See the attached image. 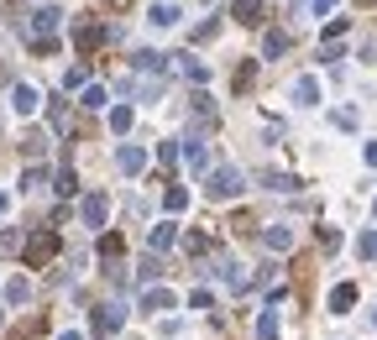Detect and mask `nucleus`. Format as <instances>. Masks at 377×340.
<instances>
[{"label":"nucleus","instance_id":"f257e3e1","mask_svg":"<svg viewBox=\"0 0 377 340\" xmlns=\"http://www.w3.org/2000/svg\"><path fill=\"white\" fill-rule=\"evenodd\" d=\"M241 188H247V178H241V168H231V162H220V168L205 178V194L220 199V204L225 199H241Z\"/></svg>","mask_w":377,"mask_h":340},{"label":"nucleus","instance_id":"f03ea898","mask_svg":"<svg viewBox=\"0 0 377 340\" xmlns=\"http://www.w3.org/2000/svg\"><path fill=\"white\" fill-rule=\"evenodd\" d=\"M58 246H63V236H58V230H37V236H26V267L52 262V256H58Z\"/></svg>","mask_w":377,"mask_h":340},{"label":"nucleus","instance_id":"7ed1b4c3","mask_svg":"<svg viewBox=\"0 0 377 340\" xmlns=\"http://www.w3.org/2000/svg\"><path fill=\"white\" fill-rule=\"evenodd\" d=\"M288 100L299 105V110H315V105L325 100V94H320V74H299V79H293V89H288Z\"/></svg>","mask_w":377,"mask_h":340},{"label":"nucleus","instance_id":"20e7f679","mask_svg":"<svg viewBox=\"0 0 377 340\" xmlns=\"http://www.w3.org/2000/svg\"><path fill=\"white\" fill-rule=\"evenodd\" d=\"M179 21H184L179 0H152V6H147V26H152V32H168V26H179Z\"/></svg>","mask_w":377,"mask_h":340},{"label":"nucleus","instance_id":"39448f33","mask_svg":"<svg viewBox=\"0 0 377 340\" xmlns=\"http://www.w3.org/2000/svg\"><path fill=\"white\" fill-rule=\"evenodd\" d=\"M215 278H220L225 283V288H247V283H252V272H247V262H236V256H220V262H215Z\"/></svg>","mask_w":377,"mask_h":340},{"label":"nucleus","instance_id":"423d86ee","mask_svg":"<svg viewBox=\"0 0 377 340\" xmlns=\"http://www.w3.org/2000/svg\"><path fill=\"white\" fill-rule=\"evenodd\" d=\"M105 215H111V199H105V194H84V199H79V220H84L89 230H100Z\"/></svg>","mask_w":377,"mask_h":340},{"label":"nucleus","instance_id":"0eeeda50","mask_svg":"<svg viewBox=\"0 0 377 340\" xmlns=\"http://www.w3.org/2000/svg\"><path fill=\"white\" fill-rule=\"evenodd\" d=\"M11 110H16V115H37V110H43V89L11 84Z\"/></svg>","mask_w":377,"mask_h":340},{"label":"nucleus","instance_id":"6e6552de","mask_svg":"<svg viewBox=\"0 0 377 340\" xmlns=\"http://www.w3.org/2000/svg\"><path fill=\"white\" fill-rule=\"evenodd\" d=\"M120 324H126V309L120 304H100L94 309V335H116Z\"/></svg>","mask_w":377,"mask_h":340},{"label":"nucleus","instance_id":"1a4fd4ad","mask_svg":"<svg viewBox=\"0 0 377 340\" xmlns=\"http://www.w3.org/2000/svg\"><path fill=\"white\" fill-rule=\"evenodd\" d=\"M179 298H173V288H163V283H152V288H142V309L147 314H163V309H173Z\"/></svg>","mask_w":377,"mask_h":340},{"label":"nucleus","instance_id":"9d476101","mask_svg":"<svg viewBox=\"0 0 377 340\" xmlns=\"http://www.w3.org/2000/svg\"><path fill=\"white\" fill-rule=\"evenodd\" d=\"M58 21H63L58 6H37L32 11V37H52V32H58Z\"/></svg>","mask_w":377,"mask_h":340},{"label":"nucleus","instance_id":"9b49d317","mask_svg":"<svg viewBox=\"0 0 377 340\" xmlns=\"http://www.w3.org/2000/svg\"><path fill=\"white\" fill-rule=\"evenodd\" d=\"M351 304H356V283H335L330 298H325L330 314H351Z\"/></svg>","mask_w":377,"mask_h":340},{"label":"nucleus","instance_id":"f8f14e48","mask_svg":"<svg viewBox=\"0 0 377 340\" xmlns=\"http://www.w3.org/2000/svg\"><path fill=\"white\" fill-rule=\"evenodd\" d=\"M173 241H179V225H173V220H163V225H152V230H147V251H168L173 246Z\"/></svg>","mask_w":377,"mask_h":340},{"label":"nucleus","instance_id":"ddd939ff","mask_svg":"<svg viewBox=\"0 0 377 340\" xmlns=\"http://www.w3.org/2000/svg\"><path fill=\"white\" fill-rule=\"evenodd\" d=\"M116 168H120V173H126V178H131V173H142V168H147V152H142L137 142H126V147H120V152H116Z\"/></svg>","mask_w":377,"mask_h":340},{"label":"nucleus","instance_id":"4468645a","mask_svg":"<svg viewBox=\"0 0 377 340\" xmlns=\"http://www.w3.org/2000/svg\"><path fill=\"white\" fill-rule=\"evenodd\" d=\"M184 162H188V173H194V178L210 168V157H205V136H188V142H184Z\"/></svg>","mask_w":377,"mask_h":340},{"label":"nucleus","instance_id":"2eb2a0df","mask_svg":"<svg viewBox=\"0 0 377 340\" xmlns=\"http://www.w3.org/2000/svg\"><path fill=\"white\" fill-rule=\"evenodd\" d=\"M288 47H293L288 32H278V26H273V32H262V52H267V58H283Z\"/></svg>","mask_w":377,"mask_h":340},{"label":"nucleus","instance_id":"dca6fc26","mask_svg":"<svg viewBox=\"0 0 377 340\" xmlns=\"http://www.w3.org/2000/svg\"><path fill=\"white\" fill-rule=\"evenodd\" d=\"M262 241H267V251H288V246H293V230H288V225H267Z\"/></svg>","mask_w":377,"mask_h":340},{"label":"nucleus","instance_id":"f3484780","mask_svg":"<svg viewBox=\"0 0 377 340\" xmlns=\"http://www.w3.org/2000/svg\"><path fill=\"white\" fill-rule=\"evenodd\" d=\"M105 37H111L105 26H79V37H74V42H79V52H94V47L105 42Z\"/></svg>","mask_w":377,"mask_h":340},{"label":"nucleus","instance_id":"a211bd4d","mask_svg":"<svg viewBox=\"0 0 377 340\" xmlns=\"http://www.w3.org/2000/svg\"><path fill=\"white\" fill-rule=\"evenodd\" d=\"M231 16H236L241 26H262V6H257V0H236Z\"/></svg>","mask_w":377,"mask_h":340},{"label":"nucleus","instance_id":"6ab92c4d","mask_svg":"<svg viewBox=\"0 0 377 340\" xmlns=\"http://www.w3.org/2000/svg\"><path fill=\"white\" fill-rule=\"evenodd\" d=\"M262 188H273V194H293L299 178H293V173H262Z\"/></svg>","mask_w":377,"mask_h":340},{"label":"nucleus","instance_id":"aec40b11","mask_svg":"<svg viewBox=\"0 0 377 340\" xmlns=\"http://www.w3.org/2000/svg\"><path fill=\"white\" fill-rule=\"evenodd\" d=\"M131 120H137V110H131V105H111V131H116V136H126Z\"/></svg>","mask_w":377,"mask_h":340},{"label":"nucleus","instance_id":"412c9836","mask_svg":"<svg viewBox=\"0 0 377 340\" xmlns=\"http://www.w3.org/2000/svg\"><path fill=\"white\" fill-rule=\"evenodd\" d=\"M335 6H341V0H299L293 11H299V16H315V21H320V16H330Z\"/></svg>","mask_w":377,"mask_h":340},{"label":"nucleus","instance_id":"4be33fe9","mask_svg":"<svg viewBox=\"0 0 377 340\" xmlns=\"http://www.w3.org/2000/svg\"><path fill=\"white\" fill-rule=\"evenodd\" d=\"M137 68H142V74H163V68H168V52H137Z\"/></svg>","mask_w":377,"mask_h":340},{"label":"nucleus","instance_id":"5701e85b","mask_svg":"<svg viewBox=\"0 0 377 340\" xmlns=\"http://www.w3.org/2000/svg\"><path fill=\"white\" fill-rule=\"evenodd\" d=\"M32 298V278H11L6 283V304H26Z\"/></svg>","mask_w":377,"mask_h":340},{"label":"nucleus","instance_id":"b1692460","mask_svg":"<svg viewBox=\"0 0 377 340\" xmlns=\"http://www.w3.org/2000/svg\"><path fill=\"white\" fill-rule=\"evenodd\" d=\"M356 256L361 262H377V230H361L356 236Z\"/></svg>","mask_w":377,"mask_h":340},{"label":"nucleus","instance_id":"393cba45","mask_svg":"<svg viewBox=\"0 0 377 340\" xmlns=\"http://www.w3.org/2000/svg\"><path fill=\"white\" fill-rule=\"evenodd\" d=\"M163 204H168V215H184V210H188V188H179V183H173L168 194H163Z\"/></svg>","mask_w":377,"mask_h":340},{"label":"nucleus","instance_id":"a878e982","mask_svg":"<svg viewBox=\"0 0 377 340\" xmlns=\"http://www.w3.org/2000/svg\"><path fill=\"white\" fill-rule=\"evenodd\" d=\"M257 340H278V309H262V319H257Z\"/></svg>","mask_w":377,"mask_h":340},{"label":"nucleus","instance_id":"bb28decb","mask_svg":"<svg viewBox=\"0 0 377 340\" xmlns=\"http://www.w3.org/2000/svg\"><path fill=\"white\" fill-rule=\"evenodd\" d=\"M52 188H58V194H79V173H74V168H58Z\"/></svg>","mask_w":377,"mask_h":340},{"label":"nucleus","instance_id":"cd10ccee","mask_svg":"<svg viewBox=\"0 0 377 340\" xmlns=\"http://www.w3.org/2000/svg\"><path fill=\"white\" fill-rule=\"evenodd\" d=\"M63 89H89V74H84V63H74L69 74H63Z\"/></svg>","mask_w":377,"mask_h":340},{"label":"nucleus","instance_id":"c85d7f7f","mask_svg":"<svg viewBox=\"0 0 377 340\" xmlns=\"http://www.w3.org/2000/svg\"><path fill=\"white\" fill-rule=\"evenodd\" d=\"M346 26H351L346 16H330V21H325V47H330V42H341V37H346Z\"/></svg>","mask_w":377,"mask_h":340},{"label":"nucleus","instance_id":"c756f323","mask_svg":"<svg viewBox=\"0 0 377 340\" xmlns=\"http://www.w3.org/2000/svg\"><path fill=\"white\" fill-rule=\"evenodd\" d=\"M105 100H111V89H105V84H89V89H84V105H89V110H100Z\"/></svg>","mask_w":377,"mask_h":340},{"label":"nucleus","instance_id":"7c9ffc66","mask_svg":"<svg viewBox=\"0 0 377 340\" xmlns=\"http://www.w3.org/2000/svg\"><path fill=\"white\" fill-rule=\"evenodd\" d=\"M179 157H184V147H173V142H163V147H157V162H163V168H173Z\"/></svg>","mask_w":377,"mask_h":340},{"label":"nucleus","instance_id":"2f4dec72","mask_svg":"<svg viewBox=\"0 0 377 340\" xmlns=\"http://www.w3.org/2000/svg\"><path fill=\"white\" fill-rule=\"evenodd\" d=\"M184 74L194 79V84H205V79H210V68H205V63H194V58H184Z\"/></svg>","mask_w":377,"mask_h":340},{"label":"nucleus","instance_id":"473e14b6","mask_svg":"<svg viewBox=\"0 0 377 340\" xmlns=\"http://www.w3.org/2000/svg\"><path fill=\"white\" fill-rule=\"evenodd\" d=\"M252 79H257V63H241L236 68V89H252Z\"/></svg>","mask_w":377,"mask_h":340},{"label":"nucleus","instance_id":"72a5a7b5","mask_svg":"<svg viewBox=\"0 0 377 340\" xmlns=\"http://www.w3.org/2000/svg\"><path fill=\"white\" fill-rule=\"evenodd\" d=\"M157 272H163V262H157V256L147 251V262H142V283H147V288H152V278H157Z\"/></svg>","mask_w":377,"mask_h":340},{"label":"nucleus","instance_id":"f704fd0d","mask_svg":"<svg viewBox=\"0 0 377 340\" xmlns=\"http://www.w3.org/2000/svg\"><path fill=\"white\" fill-rule=\"evenodd\" d=\"M330 120H335L341 131H356V110H330Z\"/></svg>","mask_w":377,"mask_h":340},{"label":"nucleus","instance_id":"c9c22d12","mask_svg":"<svg viewBox=\"0 0 377 340\" xmlns=\"http://www.w3.org/2000/svg\"><path fill=\"white\" fill-rule=\"evenodd\" d=\"M43 178H47V173H43V168H37V162H32V168H26V173H21V188H37V183H43Z\"/></svg>","mask_w":377,"mask_h":340},{"label":"nucleus","instance_id":"e433bc0d","mask_svg":"<svg viewBox=\"0 0 377 340\" xmlns=\"http://www.w3.org/2000/svg\"><path fill=\"white\" fill-rule=\"evenodd\" d=\"M6 251H16V230H6V236H0V256Z\"/></svg>","mask_w":377,"mask_h":340},{"label":"nucleus","instance_id":"4c0bfd02","mask_svg":"<svg viewBox=\"0 0 377 340\" xmlns=\"http://www.w3.org/2000/svg\"><path fill=\"white\" fill-rule=\"evenodd\" d=\"M361 157H367V168H377V142H367V147H361Z\"/></svg>","mask_w":377,"mask_h":340},{"label":"nucleus","instance_id":"58836bf2","mask_svg":"<svg viewBox=\"0 0 377 340\" xmlns=\"http://www.w3.org/2000/svg\"><path fill=\"white\" fill-rule=\"evenodd\" d=\"M58 340H84V335H79V330H63V335H58Z\"/></svg>","mask_w":377,"mask_h":340},{"label":"nucleus","instance_id":"ea45409f","mask_svg":"<svg viewBox=\"0 0 377 340\" xmlns=\"http://www.w3.org/2000/svg\"><path fill=\"white\" fill-rule=\"evenodd\" d=\"M6 210H11V199H6V194H0V215H6Z\"/></svg>","mask_w":377,"mask_h":340},{"label":"nucleus","instance_id":"a19ab883","mask_svg":"<svg viewBox=\"0 0 377 340\" xmlns=\"http://www.w3.org/2000/svg\"><path fill=\"white\" fill-rule=\"evenodd\" d=\"M372 324H377V304H372Z\"/></svg>","mask_w":377,"mask_h":340},{"label":"nucleus","instance_id":"79ce46f5","mask_svg":"<svg viewBox=\"0 0 377 340\" xmlns=\"http://www.w3.org/2000/svg\"><path fill=\"white\" fill-rule=\"evenodd\" d=\"M372 215H377V199H372Z\"/></svg>","mask_w":377,"mask_h":340},{"label":"nucleus","instance_id":"37998d69","mask_svg":"<svg viewBox=\"0 0 377 340\" xmlns=\"http://www.w3.org/2000/svg\"><path fill=\"white\" fill-rule=\"evenodd\" d=\"M0 324H6V314H0Z\"/></svg>","mask_w":377,"mask_h":340}]
</instances>
